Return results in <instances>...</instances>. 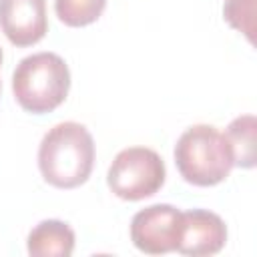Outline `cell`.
<instances>
[{
    "label": "cell",
    "mask_w": 257,
    "mask_h": 257,
    "mask_svg": "<svg viewBox=\"0 0 257 257\" xmlns=\"http://www.w3.org/2000/svg\"><path fill=\"white\" fill-rule=\"evenodd\" d=\"M94 165V141L80 122H58L42 137L38 147V167L46 183L58 189L82 185Z\"/></svg>",
    "instance_id": "cell-1"
},
{
    "label": "cell",
    "mask_w": 257,
    "mask_h": 257,
    "mask_svg": "<svg viewBox=\"0 0 257 257\" xmlns=\"http://www.w3.org/2000/svg\"><path fill=\"white\" fill-rule=\"evenodd\" d=\"M175 165L181 177L197 187L225 181L233 169V153L225 133L211 124L189 126L175 145Z\"/></svg>",
    "instance_id": "cell-2"
},
{
    "label": "cell",
    "mask_w": 257,
    "mask_h": 257,
    "mask_svg": "<svg viewBox=\"0 0 257 257\" xmlns=\"http://www.w3.org/2000/svg\"><path fill=\"white\" fill-rule=\"evenodd\" d=\"M68 88V66L54 52H36L22 58L12 74L14 96L18 104L32 114H44L60 106Z\"/></svg>",
    "instance_id": "cell-3"
},
{
    "label": "cell",
    "mask_w": 257,
    "mask_h": 257,
    "mask_svg": "<svg viewBox=\"0 0 257 257\" xmlns=\"http://www.w3.org/2000/svg\"><path fill=\"white\" fill-rule=\"evenodd\" d=\"M106 183L110 191L124 201L153 197L165 183V163L153 149H122L108 169Z\"/></svg>",
    "instance_id": "cell-4"
},
{
    "label": "cell",
    "mask_w": 257,
    "mask_h": 257,
    "mask_svg": "<svg viewBox=\"0 0 257 257\" xmlns=\"http://www.w3.org/2000/svg\"><path fill=\"white\" fill-rule=\"evenodd\" d=\"M183 211L173 205H151L141 209L131 221L133 245L149 255H163L177 251L181 235Z\"/></svg>",
    "instance_id": "cell-5"
},
{
    "label": "cell",
    "mask_w": 257,
    "mask_h": 257,
    "mask_svg": "<svg viewBox=\"0 0 257 257\" xmlns=\"http://www.w3.org/2000/svg\"><path fill=\"white\" fill-rule=\"evenodd\" d=\"M0 28L14 46H30L48 30L46 0H0Z\"/></svg>",
    "instance_id": "cell-6"
},
{
    "label": "cell",
    "mask_w": 257,
    "mask_h": 257,
    "mask_svg": "<svg viewBox=\"0 0 257 257\" xmlns=\"http://www.w3.org/2000/svg\"><path fill=\"white\" fill-rule=\"evenodd\" d=\"M227 241V227L217 213L207 209H191L183 213L177 251L183 255L203 257L215 255Z\"/></svg>",
    "instance_id": "cell-7"
},
{
    "label": "cell",
    "mask_w": 257,
    "mask_h": 257,
    "mask_svg": "<svg viewBox=\"0 0 257 257\" xmlns=\"http://www.w3.org/2000/svg\"><path fill=\"white\" fill-rule=\"evenodd\" d=\"M74 249V231L58 219L40 221L28 235V253L34 257H68Z\"/></svg>",
    "instance_id": "cell-8"
},
{
    "label": "cell",
    "mask_w": 257,
    "mask_h": 257,
    "mask_svg": "<svg viewBox=\"0 0 257 257\" xmlns=\"http://www.w3.org/2000/svg\"><path fill=\"white\" fill-rule=\"evenodd\" d=\"M255 128L257 120L253 114H243L229 122L225 137L233 153V167H255Z\"/></svg>",
    "instance_id": "cell-9"
},
{
    "label": "cell",
    "mask_w": 257,
    "mask_h": 257,
    "mask_svg": "<svg viewBox=\"0 0 257 257\" xmlns=\"http://www.w3.org/2000/svg\"><path fill=\"white\" fill-rule=\"evenodd\" d=\"M106 0H54V10L66 26H86L98 20Z\"/></svg>",
    "instance_id": "cell-10"
},
{
    "label": "cell",
    "mask_w": 257,
    "mask_h": 257,
    "mask_svg": "<svg viewBox=\"0 0 257 257\" xmlns=\"http://www.w3.org/2000/svg\"><path fill=\"white\" fill-rule=\"evenodd\" d=\"M255 4L257 0H225L223 16L239 32L247 36L249 42L255 40Z\"/></svg>",
    "instance_id": "cell-11"
},
{
    "label": "cell",
    "mask_w": 257,
    "mask_h": 257,
    "mask_svg": "<svg viewBox=\"0 0 257 257\" xmlns=\"http://www.w3.org/2000/svg\"><path fill=\"white\" fill-rule=\"evenodd\" d=\"M0 64H2V48H0Z\"/></svg>",
    "instance_id": "cell-12"
}]
</instances>
